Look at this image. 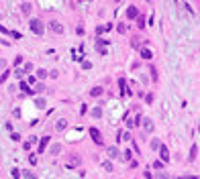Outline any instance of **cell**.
I'll return each instance as SVG.
<instances>
[{
  "label": "cell",
  "instance_id": "cell-1",
  "mask_svg": "<svg viewBox=\"0 0 200 179\" xmlns=\"http://www.w3.org/2000/svg\"><path fill=\"white\" fill-rule=\"evenodd\" d=\"M43 29H45V27H43V22H41L39 18H33V20H31V31H33L35 35H43Z\"/></svg>",
  "mask_w": 200,
  "mask_h": 179
},
{
  "label": "cell",
  "instance_id": "cell-2",
  "mask_svg": "<svg viewBox=\"0 0 200 179\" xmlns=\"http://www.w3.org/2000/svg\"><path fill=\"white\" fill-rule=\"evenodd\" d=\"M88 132H90V137H92V141H94V143H98V145L102 143V134H100V130H98V128H94V126H92Z\"/></svg>",
  "mask_w": 200,
  "mask_h": 179
},
{
  "label": "cell",
  "instance_id": "cell-3",
  "mask_svg": "<svg viewBox=\"0 0 200 179\" xmlns=\"http://www.w3.org/2000/svg\"><path fill=\"white\" fill-rule=\"evenodd\" d=\"M141 124H143L145 132H153V130H155V124H153V120H151V118H143V120H141Z\"/></svg>",
  "mask_w": 200,
  "mask_h": 179
},
{
  "label": "cell",
  "instance_id": "cell-4",
  "mask_svg": "<svg viewBox=\"0 0 200 179\" xmlns=\"http://www.w3.org/2000/svg\"><path fill=\"white\" fill-rule=\"evenodd\" d=\"M49 29H51L55 35H61V33H63V27H61V22H57V20L49 22Z\"/></svg>",
  "mask_w": 200,
  "mask_h": 179
},
{
  "label": "cell",
  "instance_id": "cell-5",
  "mask_svg": "<svg viewBox=\"0 0 200 179\" xmlns=\"http://www.w3.org/2000/svg\"><path fill=\"white\" fill-rule=\"evenodd\" d=\"M159 157H161V163H167V161H169V151H167V147H159Z\"/></svg>",
  "mask_w": 200,
  "mask_h": 179
},
{
  "label": "cell",
  "instance_id": "cell-6",
  "mask_svg": "<svg viewBox=\"0 0 200 179\" xmlns=\"http://www.w3.org/2000/svg\"><path fill=\"white\" fill-rule=\"evenodd\" d=\"M127 16H129V18H137V16H139V8H137V6H129Z\"/></svg>",
  "mask_w": 200,
  "mask_h": 179
},
{
  "label": "cell",
  "instance_id": "cell-7",
  "mask_svg": "<svg viewBox=\"0 0 200 179\" xmlns=\"http://www.w3.org/2000/svg\"><path fill=\"white\" fill-rule=\"evenodd\" d=\"M31 8H33V4H31V2H23V4H20V12H23L25 16H27V14H31Z\"/></svg>",
  "mask_w": 200,
  "mask_h": 179
},
{
  "label": "cell",
  "instance_id": "cell-8",
  "mask_svg": "<svg viewBox=\"0 0 200 179\" xmlns=\"http://www.w3.org/2000/svg\"><path fill=\"white\" fill-rule=\"evenodd\" d=\"M106 155L110 157V159H117V157H119V149L117 147H108L106 149Z\"/></svg>",
  "mask_w": 200,
  "mask_h": 179
},
{
  "label": "cell",
  "instance_id": "cell-9",
  "mask_svg": "<svg viewBox=\"0 0 200 179\" xmlns=\"http://www.w3.org/2000/svg\"><path fill=\"white\" fill-rule=\"evenodd\" d=\"M196 157H198V145H192V149H190V157H188V161H196Z\"/></svg>",
  "mask_w": 200,
  "mask_h": 179
},
{
  "label": "cell",
  "instance_id": "cell-10",
  "mask_svg": "<svg viewBox=\"0 0 200 179\" xmlns=\"http://www.w3.org/2000/svg\"><path fill=\"white\" fill-rule=\"evenodd\" d=\"M104 39H96V49H98V53H106V49H104Z\"/></svg>",
  "mask_w": 200,
  "mask_h": 179
},
{
  "label": "cell",
  "instance_id": "cell-11",
  "mask_svg": "<svg viewBox=\"0 0 200 179\" xmlns=\"http://www.w3.org/2000/svg\"><path fill=\"white\" fill-rule=\"evenodd\" d=\"M47 143H49V137H43V139H41V143H39V155H41L43 151H45Z\"/></svg>",
  "mask_w": 200,
  "mask_h": 179
},
{
  "label": "cell",
  "instance_id": "cell-12",
  "mask_svg": "<svg viewBox=\"0 0 200 179\" xmlns=\"http://www.w3.org/2000/svg\"><path fill=\"white\" fill-rule=\"evenodd\" d=\"M102 94V87L100 85H94L92 90H90V96H100Z\"/></svg>",
  "mask_w": 200,
  "mask_h": 179
},
{
  "label": "cell",
  "instance_id": "cell-13",
  "mask_svg": "<svg viewBox=\"0 0 200 179\" xmlns=\"http://www.w3.org/2000/svg\"><path fill=\"white\" fill-rule=\"evenodd\" d=\"M92 116H94V118H100V116H102V108H100V106L92 108Z\"/></svg>",
  "mask_w": 200,
  "mask_h": 179
},
{
  "label": "cell",
  "instance_id": "cell-14",
  "mask_svg": "<svg viewBox=\"0 0 200 179\" xmlns=\"http://www.w3.org/2000/svg\"><path fill=\"white\" fill-rule=\"evenodd\" d=\"M141 57H143V59H151V57H153V53H151L149 49H141Z\"/></svg>",
  "mask_w": 200,
  "mask_h": 179
},
{
  "label": "cell",
  "instance_id": "cell-15",
  "mask_svg": "<svg viewBox=\"0 0 200 179\" xmlns=\"http://www.w3.org/2000/svg\"><path fill=\"white\" fill-rule=\"evenodd\" d=\"M137 27H139V29H143V27H145V16H143V14H139V16H137Z\"/></svg>",
  "mask_w": 200,
  "mask_h": 179
},
{
  "label": "cell",
  "instance_id": "cell-16",
  "mask_svg": "<svg viewBox=\"0 0 200 179\" xmlns=\"http://www.w3.org/2000/svg\"><path fill=\"white\" fill-rule=\"evenodd\" d=\"M20 90H23L25 94H33V90H31V87H29V85H27L25 81H20Z\"/></svg>",
  "mask_w": 200,
  "mask_h": 179
},
{
  "label": "cell",
  "instance_id": "cell-17",
  "mask_svg": "<svg viewBox=\"0 0 200 179\" xmlns=\"http://www.w3.org/2000/svg\"><path fill=\"white\" fill-rule=\"evenodd\" d=\"M104 31H110V25H100V27L96 29V33H98V35H102Z\"/></svg>",
  "mask_w": 200,
  "mask_h": 179
},
{
  "label": "cell",
  "instance_id": "cell-18",
  "mask_svg": "<svg viewBox=\"0 0 200 179\" xmlns=\"http://www.w3.org/2000/svg\"><path fill=\"white\" fill-rule=\"evenodd\" d=\"M20 71H23V73H31V71H33V63H25V67H23Z\"/></svg>",
  "mask_w": 200,
  "mask_h": 179
},
{
  "label": "cell",
  "instance_id": "cell-19",
  "mask_svg": "<svg viewBox=\"0 0 200 179\" xmlns=\"http://www.w3.org/2000/svg\"><path fill=\"white\" fill-rule=\"evenodd\" d=\"M35 106H37V108H45V100H43V98H37V100H35Z\"/></svg>",
  "mask_w": 200,
  "mask_h": 179
},
{
  "label": "cell",
  "instance_id": "cell-20",
  "mask_svg": "<svg viewBox=\"0 0 200 179\" xmlns=\"http://www.w3.org/2000/svg\"><path fill=\"white\" fill-rule=\"evenodd\" d=\"M65 126H68V122H65V120H59V122L55 124V128H57V130H63Z\"/></svg>",
  "mask_w": 200,
  "mask_h": 179
},
{
  "label": "cell",
  "instance_id": "cell-21",
  "mask_svg": "<svg viewBox=\"0 0 200 179\" xmlns=\"http://www.w3.org/2000/svg\"><path fill=\"white\" fill-rule=\"evenodd\" d=\"M59 151H61V147H59V145H53V147L49 149V153H51V155H57Z\"/></svg>",
  "mask_w": 200,
  "mask_h": 179
},
{
  "label": "cell",
  "instance_id": "cell-22",
  "mask_svg": "<svg viewBox=\"0 0 200 179\" xmlns=\"http://www.w3.org/2000/svg\"><path fill=\"white\" fill-rule=\"evenodd\" d=\"M37 77H39V79H45V77H47V71H45V69H39V71H37Z\"/></svg>",
  "mask_w": 200,
  "mask_h": 179
},
{
  "label": "cell",
  "instance_id": "cell-23",
  "mask_svg": "<svg viewBox=\"0 0 200 179\" xmlns=\"http://www.w3.org/2000/svg\"><path fill=\"white\" fill-rule=\"evenodd\" d=\"M159 147H161V143H159L157 139H153V141H151V149H153V151H155V149H159Z\"/></svg>",
  "mask_w": 200,
  "mask_h": 179
},
{
  "label": "cell",
  "instance_id": "cell-24",
  "mask_svg": "<svg viewBox=\"0 0 200 179\" xmlns=\"http://www.w3.org/2000/svg\"><path fill=\"white\" fill-rule=\"evenodd\" d=\"M23 175H25V179H37V175H35V173H31V171H25Z\"/></svg>",
  "mask_w": 200,
  "mask_h": 179
},
{
  "label": "cell",
  "instance_id": "cell-25",
  "mask_svg": "<svg viewBox=\"0 0 200 179\" xmlns=\"http://www.w3.org/2000/svg\"><path fill=\"white\" fill-rule=\"evenodd\" d=\"M43 90H45V85H43V83L39 81V83L35 85V90H33V92H43Z\"/></svg>",
  "mask_w": 200,
  "mask_h": 179
},
{
  "label": "cell",
  "instance_id": "cell-26",
  "mask_svg": "<svg viewBox=\"0 0 200 179\" xmlns=\"http://www.w3.org/2000/svg\"><path fill=\"white\" fill-rule=\"evenodd\" d=\"M155 177H157V179H169V175H167V173H157Z\"/></svg>",
  "mask_w": 200,
  "mask_h": 179
},
{
  "label": "cell",
  "instance_id": "cell-27",
  "mask_svg": "<svg viewBox=\"0 0 200 179\" xmlns=\"http://www.w3.org/2000/svg\"><path fill=\"white\" fill-rule=\"evenodd\" d=\"M10 139H12V141H20V134H16V132H12V134H10Z\"/></svg>",
  "mask_w": 200,
  "mask_h": 179
},
{
  "label": "cell",
  "instance_id": "cell-28",
  "mask_svg": "<svg viewBox=\"0 0 200 179\" xmlns=\"http://www.w3.org/2000/svg\"><path fill=\"white\" fill-rule=\"evenodd\" d=\"M29 161L35 165V163H37V155H29Z\"/></svg>",
  "mask_w": 200,
  "mask_h": 179
},
{
  "label": "cell",
  "instance_id": "cell-29",
  "mask_svg": "<svg viewBox=\"0 0 200 179\" xmlns=\"http://www.w3.org/2000/svg\"><path fill=\"white\" fill-rule=\"evenodd\" d=\"M153 167H155V169H161V167H163V163H161V161H155V163H153Z\"/></svg>",
  "mask_w": 200,
  "mask_h": 179
},
{
  "label": "cell",
  "instance_id": "cell-30",
  "mask_svg": "<svg viewBox=\"0 0 200 179\" xmlns=\"http://www.w3.org/2000/svg\"><path fill=\"white\" fill-rule=\"evenodd\" d=\"M6 77H8V71H4L2 75H0V81H2V83H4V81H6Z\"/></svg>",
  "mask_w": 200,
  "mask_h": 179
},
{
  "label": "cell",
  "instance_id": "cell-31",
  "mask_svg": "<svg viewBox=\"0 0 200 179\" xmlns=\"http://www.w3.org/2000/svg\"><path fill=\"white\" fill-rule=\"evenodd\" d=\"M18 175H20V171H18V169H12V177L18 179Z\"/></svg>",
  "mask_w": 200,
  "mask_h": 179
},
{
  "label": "cell",
  "instance_id": "cell-32",
  "mask_svg": "<svg viewBox=\"0 0 200 179\" xmlns=\"http://www.w3.org/2000/svg\"><path fill=\"white\" fill-rule=\"evenodd\" d=\"M123 157H125V159L129 161V159H131V151H125V153H123Z\"/></svg>",
  "mask_w": 200,
  "mask_h": 179
},
{
  "label": "cell",
  "instance_id": "cell-33",
  "mask_svg": "<svg viewBox=\"0 0 200 179\" xmlns=\"http://www.w3.org/2000/svg\"><path fill=\"white\" fill-rule=\"evenodd\" d=\"M104 169H106V171H113V165H110V163H106V161H104Z\"/></svg>",
  "mask_w": 200,
  "mask_h": 179
},
{
  "label": "cell",
  "instance_id": "cell-34",
  "mask_svg": "<svg viewBox=\"0 0 200 179\" xmlns=\"http://www.w3.org/2000/svg\"><path fill=\"white\" fill-rule=\"evenodd\" d=\"M145 179H153V175H151L149 171H145Z\"/></svg>",
  "mask_w": 200,
  "mask_h": 179
},
{
  "label": "cell",
  "instance_id": "cell-35",
  "mask_svg": "<svg viewBox=\"0 0 200 179\" xmlns=\"http://www.w3.org/2000/svg\"><path fill=\"white\" fill-rule=\"evenodd\" d=\"M182 179H196L194 175H188V177H182Z\"/></svg>",
  "mask_w": 200,
  "mask_h": 179
}]
</instances>
